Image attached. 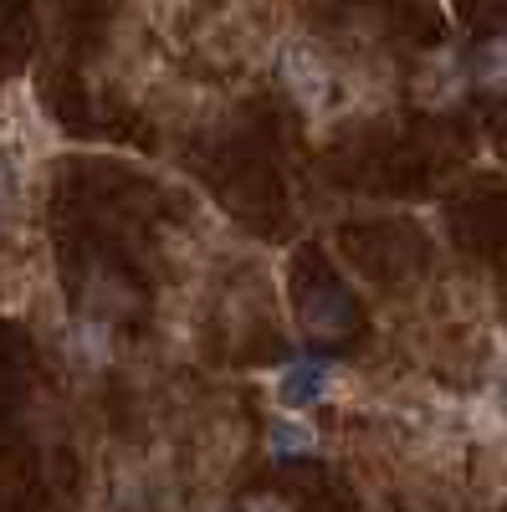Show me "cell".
Listing matches in <instances>:
<instances>
[{"mask_svg":"<svg viewBox=\"0 0 507 512\" xmlns=\"http://www.w3.org/2000/svg\"><path fill=\"white\" fill-rule=\"evenodd\" d=\"M282 82L308 113H323L328 98H333V72L318 57V47H308V41H292V47L282 52Z\"/></svg>","mask_w":507,"mask_h":512,"instance_id":"cell-1","label":"cell"},{"mask_svg":"<svg viewBox=\"0 0 507 512\" xmlns=\"http://www.w3.org/2000/svg\"><path fill=\"white\" fill-rule=\"evenodd\" d=\"M467 67L456 62V52H431L415 72V103L420 108H451L461 93H467Z\"/></svg>","mask_w":507,"mask_h":512,"instance_id":"cell-2","label":"cell"},{"mask_svg":"<svg viewBox=\"0 0 507 512\" xmlns=\"http://www.w3.org/2000/svg\"><path fill=\"white\" fill-rule=\"evenodd\" d=\"M328 379H333V369L323 359H292V369H282V384H277L282 405H292V410L318 405L323 390H328Z\"/></svg>","mask_w":507,"mask_h":512,"instance_id":"cell-3","label":"cell"},{"mask_svg":"<svg viewBox=\"0 0 507 512\" xmlns=\"http://www.w3.org/2000/svg\"><path fill=\"white\" fill-rule=\"evenodd\" d=\"M467 77L477 82L482 93H507V36L482 41L477 57H472V67H467Z\"/></svg>","mask_w":507,"mask_h":512,"instance_id":"cell-4","label":"cell"},{"mask_svg":"<svg viewBox=\"0 0 507 512\" xmlns=\"http://www.w3.org/2000/svg\"><path fill=\"white\" fill-rule=\"evenodd\" d=\"M303 313H308V328L313 333H344L349 318H354V308L344 303V292H333V287H318L308 303H303Z\"/></svg>","mask_w":507,"mask_h":512,"instance_id":"cell-5","label":"cell"},{"mask_svg":"<svg viewBox=\"0 0 507 512\" xmlns=\"http://www.w3.org/2000/svg\"><path fill=\"white\" fill-rule=\"evenodd\" d=\"M72 349L82 354V359H88L93 354V364H103L108 354H113V328H108V318H82L77 323V333H72Z\"/></svg>","mask_w":507,"mask_h":512,"instance_id":"cell-6","label":"cell"},{"mask_svg":"<svg viewBox=\"0 0 507 512\" xmlns=\"http://www.w3.org/2000/svg\"><path fill=\"white\" fill-rule=\"evenodd\" d=\"M318 446V436H313V425L308 420H272V451L277 456H308Z\"/></svg>","mask_w":507,"mask_h":512,"instance_id":"cell-7","label":"cell"},{"mask_svg":"<svg viewBox=\"0 0 507 512\" xmlns=\"http://www.w3.org/2000/svg\"><path fill=\"white\" fill-rule=\"evenodd\" d=\"M236 512H292V507H287L282 497H272V492H257V497H246Z\"/></svg>","mask_w":507,"mask_h":512,"instance_id":"cell-8","label":"cell"},{"mask_svg":"<svg viewBox=\"0 0 507 512\" xmlns=\"http://www.w3.org/2000/svg\"><path fill=\"white\" fill-rule=\"evenodd\" d=\"M11 200V180H6V164H0V205Z\"/></svg>","mask_w":507,"mask_h":512,"instance_id":"cell-9","label":"cell"}]
</instances>
